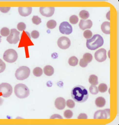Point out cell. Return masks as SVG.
Segmentation results:
<instances>
[{
	"instance_id": "4",
	"label": "cell",
	"mask_w": 119,
	"mask_h": 125,
	"mask_svg": "<svg viewBox=\"0 0 119 125\" xmlns=\"http://www.w3.org/2000/svg\"><path fill=\"white\" fill-rule=\"evenodd\" d=\"M30 73V71L28 67L26 66L20 67L16 71L15 76L19 80L22 81L27 79Z\"/></svg>"
},
{
	"instance_id": "37",
	"label": "cell",
	"mask_w": 119,
	"mask_h": 125,
	"mask_svg": "<svg viewBox=\"0 0 119 125\" xmlns=\"http://www.w3.org/2000/svg\"><path fill=\"white\" fill-rule=\"evenodd\" d=\"M11 7H0V10L2 12L7 13L10 9Z\"/></svg>"
},
{
	"instance_id": "28",
	"label": "cell",
	"mask_w": 119,
	"mask_h": 125,
	"mask_svg": "<svg viewBox=\"0 0 119 125\" xmlns=\"http://www.w3.org/2000/svg\"><path fill=\"white\" fill-rule=\"evenodd\" d=\"M79 21V18L77 16L73 15L70 17L69 18L70 22L72 24H76Z\"/></svg>"
},
{
	"instance_id": "6",
	"label": "cell",
	"mask_w": 119,
	"mask_h": 125,
	"mask_svg": "<svg viewBox=\"0 0 119 125\" xmlns=\"http://www.w3.org/2000/svg\"><path fill=\"white\" fill-rule=\"evenodd\" d=\"M13 88L10 84L7 83H2L0 84V93H1L2 96L8 98L11 95Z\"/></svg>"
},
{
	"instance_id": "23",
	"label": "cell",
	"mask_w": 119,
	"mask_h": 125,
	"mask_svg": "<svg viewBox=\"0 0 119 125\" xmlns=\"http://www.w3.org/2000/svg\"><path fill=\"white\" fill-rule=\"evenodd\" d=\"M83 59L88 63L91 62L93 59V56L91 54L89 53H86L83 56Z\"/></svg>"
},
{
	"instance_id": "18",
	"label": "cell",
	"mask_w": 119,
	"mask_h": 125,
	"mask_svg": "<svg viewBox=\"0 0 119 125\" xmlns=\"http://www.w3.org/2000/svg\"><path fill=\"white\" fill-rule=\"evenodd\" d=\"M95 104L98 107L102 108L106 104V101L104 98L99 97L97 98L95 100Z\"/></svg>"
},
{
	"instance_id": "35",
	"label": "cell",
	"mask_w": 119,
	"mask_h": 125,
	"mask_svg": "<svg viewBox=\"0 0 119 125\" xmlns=\"http://www.w3.org/2000/svg\"><path fill=\"white\" fill-rule=\"evenodd\" d=\"M31 36L33 39H37L39 37L40 33L37 31H33L31 33Z\"/></svg>"
},
{
	"instance_id": "13",
	"label": "cell",
	"mask_w": 119,
	"mask_h": 125,
	"mask_svg": "<svg viewBox=\"0 0 119 125\" xmlns=\"http://www.w3.org/2000/svg\"><path fill=\"white\" fill-rule=\"evenodd\" d=\"M56 107L59 110H62L65 107V100L62 97H59L56 99L55 102Z\"/></svg>"
},
{
	"instance_id": "36",
	"label": "cell",
	"mask_w": 119,
	"mask_h": 125,
	"mask_svg": "<svg viewBox=\"0 0 119 125\" xmlns=\"http://www.w3.org/2000/svg\"><path fill=\"white\" fill-rule=\"evenodd\" d=\"M88 63L87 62L83 59H81L80 60L79 65L81 67L83 68L86 67L88 65Z\"/></svg>"
},
{
	"instance_id": "38",
	"label": "cell",
	"mask_w": 119,
	"mask_h": 125,
	"mask_svg": "<svg viewBox=\"0 0 119 125\" xmlns=\"http://www.w3.org/2000/svg\"><path fill=\"white\" fill-rule=\"evenodd\" d=\"M78 119H87L88 116L85 113H81L80 114L78 117Z\"/></svg>"
},
{
	"instance_id": "9",
	"label": "cell",
	"mask_w": 119,
	"mask_h": 125,
	"mask_svg": "<svg viewBox=\"0 0 119 125\" xmlns=\"http://www.w3.org/2000/svg\"><path fill=\"white\" fill-rule=\"evenodd\" d=\"M59 30L62 34L69 35L72 32L73 28L68 22L64 21L60 24Z\"/></svg>"
},
{
	"instance_id": "27",
	"label": "cell",
	"mask_w": 119,
	"mask_h": 125,
	"mask_svg": "<svg viewBox=\"0 0 119 125\" xmlns=\"http://www.w3.org/2000/svg\"><path fill=\"white\" fill-rule=\"evenodd\" d=\"M89 90L91 93L92 94H97L99 93V91L97 87L95 85H92L90 86Z\"/></svg>"
},
{
	"instance_id": "11",
	"label": "cell",
	"mask_w": 119,
	"mask_h": 125,
	"mask_svg": "<svg viewBox=\"0 0 119 125\" xmlns=\"http://www.w3.org/2000/svg\"><path fill=\"white\" fill-rule=\"evenodd\" d=\"M94 56L97 61L101 62L106 60L107 58V51L105 49H100L95 53Z\"/></svg>"
},
{
	"instance_id": "25",
	"label": "cell",
	"mask_w": 119,
	"mask_h": 125,
	"mask_svg": "<svg viewBox=\"0 0 119 125\" xmlns=\"http://www.w3.org/2000/svg\"><path fill=\"white\" fill-rule=\"evenodd\" d=\"M1 34L3 37H7L10 34V30L8 28L4 27L2 28L0 31Z\"/></svg>"
},
{
	"instance_id": "40",
	"label": "cell",
	"mask_w": 119,
	"mask_h": 125,
	"mask_svg": "<svg viewBox=\"0 0 119 125\" xmlns=\"http://www.w3.org/2000/svg\"><path fill=\"white\" fill-rule=\"evenodd\" d=\"M3 102L4 100L0 97V106H1L3 104Z\"/></svg>"
},
{
	"instance_id": "33",
	"label": "cell",
	"mask_w": 119,
	"mask_h": 125,
	"mask_svg": "<svg viewBox=\"0 0 119 125\" xmlns=\"http://www.w3.org/2000/svg\"><path fill=\"white\" fill-rule=\"evenodd\" d=\"M66 104L67 106L70 108H73L75 106V102L72 100L70 99L68 100L67 101Z\"/></svg>"
},
{
	"instance_id": "17",
	"label": "cell",
	"mask_w": 119,
	"mask_h": 125,
	"mask_svg": "<svg viewBox=\"0 0 119 125\" xmlns=\"http://www.w3.org/2000/svg\"><path fill=\"white\" fill-rule=\"evenodd\" d=\"M44 72L47 76H50L52 75L54 73V68L50 65H47L44 68Z\"/></svg>"
},
{
	"instance_id": "21",
	"label": "cell",
	"mask_w": 119,
	"mask_h": 125,
	"mask_svg": "<svg viewBox=\"0 0 119 125\" xmlns=\"http://www.w3.org/2000/svg\"><path fill=\"white\" fill-rule=\"evenodd\" d=\"M43 70L41 68L37 67L35 68L33 70V74L34 75L37 77L41 76L42 75Z\"/></svg>"
},
{
	"instance_id": "12",
	"label": "cell",
	"mask_w": 119,
	"mask_h": 125,
	"mask_svg": "<svg viewBox=\"0 0 119 125\" xmlns=\"http://www.w3.org/2000/svg\"><path fill=\"white\" fill-rule=\"evenodd\" d=\"M54 7L40 8V12L41 14L44 16L49 17L52 16L54 13Z\"/></svg>"
},
{
	"instance_id": "39",
	"label": "cell",
	"mask_w": 119,
	"mask_h": 125,
	"mask_svg": "<svg viewBox=\"0 0 119 125\" xmlns=\"http://www.w3.org/2000/svg\"><path fill=\"white\" fill-rule=\"evenodd\" d=\"M58 118L59 119H63V118L61 116H60V115H59L58 114H55V115H53L51 116L50 119H55V118Z\"/></svg>"
},
{
	"instance_id": "24",
	"label": "cell",
	"mask_w": 119,
	"mask_h": 125,
	"mask_svg": "<svg viewBox=\"0 0 119 125\" xmlns=\"http://www.w3.org/2000/svg\"><path fill=\"white\" fill-rule=\"evenodd\" d=\"M57 25V22L55 21L54 20H50L48 22L47 26L49 29H52L56 27Z\"/></svg>"
},
{
	"instance_id": "32",
	"label": "cell",
	"mask_w": 119,
	"mask_h": 125,
	"mask_svg": "<svg viewBox=\"0 0 119 125\" xmlns=\"http://www.w3.org/2000/svg\"><path fill=\"white\" fill-rule=\"evenodd\" d=\"M26 24L22 22H21L19 23L17 25V28L18 30L20 31H22L26 29Z\"/></svg>"
},
{
	"instance_id": "31",
	"label": "cell",
	"mask_w": 119,
	"mask_h": 125,
	"mask_svg": "<svg viewBox=\"0 0 119 125\" xmlns=\"http://www.w3.org/2000/svg\"><path fill=\"white\" fill-rule=\"evenodd\" d=\"M73 114L71 111L67 110L64 112V115L65 117L67 119L71 118L72 117Z\"/></svg>"
},
{
	"instance_id": "8",
	"label": "cell",
	"mask_w": 119,
	"mask_h": 125,
	"mask_svg": "<svg viewBox=\"0 0 119 125\" xmlns=\"http://www.w3.org/2000/svg\"><path fill=\"white\" fill-rule=\"evenodd\" d=\"M110 117V110L109 109H105L104 110H99L97 111L94 115V119H109Z\"/></svg>"
},
{
	"instance_id": "29",
	"label": "cell",
	"mask_w": 119,
	"mask_h": 125,
	"mask_svg": "<svg viewBox=\"0 0 119 125\" xmlns=\"http://www.w3.org/2000/svg\"><path fill=\"white\" fill-rule=\"evenodd\" d=\"M32 21L34 24L38 25L41 22V19L37 16H34L32 19Z\"/></svg>"
},
{
	"instance_id": "3",
	"label": "cell",
	"mask_w": 119,
	"mask_h": 125,
	"mask_svg": "<svg viewBox=\"0 0 119 125\" xmlns=\"http://www.w3.org/2000/svg\"><path fill=\"white\" fill-rule=\"evenodd\" d=\"M14 93L16 96L19 98L25 99L29 95L30 91L26 85L19 83L15 86Z\"/></svg>"
},
{
	"instance_id": "30",
	"label": "cell",
	"mask_w": 119,
	"mask_h": 125,
	"mask_svg": "<svg viewBox=\"0 0 119 125\" xmlns=\"http://www.w3.org/2000/svg\"><path fill=\"white\" fill-rule=\"evenodd\" d=\"M92 33L91 31L89 30H87L84 32L83 35L85 38L87 39H89L91 38L92 36Z\"/></svg>"
},
{
	"instance_id": "16",
	"label": "cell",
	"mask_w": 119,
	"mask_h": 125,
	"mask_svg": "<svg viewBox=\"0 0 119 125\" xmlns=\"http://www.w3.org/2000/svg\"><path fill=\"white\" fill-rule=\"evenodd\" d=\"M102 31L106 34H110V23L109 22L105 21L102 23L101 26Z\"/></svg>"
},
{
	"instance_id": "15",
	"label": "cell",
	"mask_w": 119,
	"mask_h": 125,
	"mask_svg": "<svg viewBox=\"0 0 119 125\" xmlns=\"http://www.w3.org/2000/svg\"><path fill=\"white\" fill-rule=\"evenodd\" d=\"M32 7H19L18 11L20 14L23 17H27L31 14L32 12Z\"/></svg>"
},
{
	"instance_id": "14",
	"label": "cell",
	"mask_w": 119,
	"mask_h": 125,
	"mask_svg": "<svg viewBox=\"0 0 119 125\" xmlns=\"http://www.w3.org/2000/svg\"><path fill=\"white\" fill-rule=\"evenodd\" d=\"M92 25V22L90 20L86 21L83 20H81L79 24L80 28L82 30L91 28Z\"/></svg>"
},
{
	"instance_id": "41",
	"label": "cell",
	"mask_w": 119,
	"mask_h": 125,
	"mask_svg": "<svg viewBox=\"0 0 119 125\" xmlns=\"http://www.w3.org/2000/svg\"><path fill=\"white\" fill-rule=\"evenodd\" d=\"M2 38L1 36L0 35V43L1 42V38Z\"/></svg>"
},
{
	"instance_id": "10",
	"label": "cell",
	"mask_w": 119,
	"mask_h": 125,
	"mask_svg": "<svg viewBox=\"0 0 119 125\" xmlns=\"http://www.w3.org/2000/svg\"><path fill=\"white\" fill-rule=\"evenodd\" d=\"M59 47L63 50L68 49L71 45L70 41L67 37L63 36L59 39L57 42Z\"/></svg>"
},
{
	"instance_id": "1",
	"label": "cell",
	"mask_w": 119,
	"mask_h": 125,
	"mask_svg": "<svg viewBox=\"0 0 119 125\" xmlns=\"http://www.w3.org/2000/svg\"><path fill=\"white\" fill-rule=\"evenodd\" d=\"M72 98L77 102L83 103L88 99V92L84 87L78 85L74 87L71 92Z\"/></svg>"
},
{
	"instance_id": "7",
	"label": "cell",
	"mask_w": 119,
	"mask_h": 125,
	"mask_svg": "<svg viewBox=\"0 0 119 125\" xmlns=\"http://www.w3.org/2000/svg\"><path fill=\"white\" fill-rule=\"evenodd\" d=\"M20 32L16 29H12L9 36L7 37V41L10 44L17 43L20 41Z\"/></svg>"
},
{
	"instance_id": "22",
	"label": "cell",
	"mask_w": 119,
	"mask_h": 125,
	"mask_svg": "<svg viewBox=\"0 0 119 125\" xmlns=\"http://www.w3.org/2000/svg\"><path fill=\"white\" fill-rule=\"evenodd\" d=\"M89 13L88 11L85 10H82L79 12V16L80 18L85 20L88 18L89 17Z\"/></svg>"
},
{
	"instance_id": "20",
	"label": "cell",
	"mask_w": 119,
	"mask_h": 125,
	"mask_svg": "<svg viewBox=\"0 0 119 125\" xmlns=\"http://www.w3.org/2000/svg\"><path fill=\"white\" fill-rule=\"evenodd\" d=\"M78 62V59L75 56L71 57L69 60V63L70 65L72 66H75L77 65Z\"/></svg>"
},
{
	"instance_id": "5",
	"label": "cell",
	"mask_w": 119,
	"mask_h": 125,
	"mask_svg": "<svg viewBox=\"0 0 119 125\" xmlns=\"http://www.w3.org/2000/svg\"><path fill=\"white\" fill-rule=\"evenodd\" d=\"M4 60L7 62L12 63L15 62L17 60V53L14 50L10 49L5 52L3 56Z\"/></svg>"
},
{
	"instance_id": "26",
	"label": "cell",
	"mask_w": 119,
	"mask_h": 125,
	"mask_svg": "<svg viewBox=\"0 0 119 125\" xmlns=\"http://www.w3.org/2000/svg\"><path fill=\"white\" fill-rule=\"evenodd\" d=\"M98 90L101 93L106 92L108 90V86L106 84L102 83L100 84L98 87Z\"/></svg>"
},
{
	"instance_id": "34",
	"label": "cell",
	"mask_w": 119,
	"mask_h": 125,
	"mask_svg": "<svg viewBox=\"0 0 119 125\" xmlns=\"http://www.w3.org/2000/svg\"><path fill=\"white\" fill-rule=\"evenodd\" d=\"M6 68V64L0 59V73L3 72L5 70Z\"/></svg>"
},
{
	"instance_id": "2",
	"label": "cell",
	"mask_w": 119,
	"mask_h": 125,
	"mask_svg": "<svg viewBox=\"0 0 119 125\" xmlns=\"http://www.w3.org/2000/svg\"><path fill=\"white\" fill-rule=\"evenodd\" d=\"M104 41L102 37L99 34L94 35L92 37L87 40L86 46L91 50H95L103 45Z\"/></svg>"
},
{
	"instance_id": "19",
	"label": "cell",
	"mask_w": 119,
	"mask_h": 125,
	"mask_svg": "<svg viewBox=\"0 0 119 125\" xmlns=\"http://www.w3.org/2000/svg\"><path fill=\"white\" fill-rule=\"evenodd\" d=\"M89 82L93 85H96L99 84L98 77L95 75H91L89 79Z\"/></svg>"
}]
</instances>
